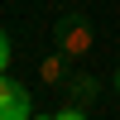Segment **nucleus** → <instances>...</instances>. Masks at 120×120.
Segmentation results:
<instances>
[{"label":"nucleus","mask_w":120,"mask_h":120,"mask_svg":"<svg viewBox=\"0 0 120 120\" xmlns=\"http://www.w3.org/2000/svg\"><path fill=\"white\" fill-rule=\"evenodd\" d=\"M53 120H86V115H82V111H77V106H63V111H58Z\"/></svg>","instance_id":"20e7f679"},{"label":"nucleus","mask_w":120,"mask_h":120,"mask_svg":"<svg viewBox=\"0 0 120 120\" xmlns=\"http://www.w3.org/2000/svg\"><path fill=\"white\" fill-rule=\"evenodd\" d=\"M115 91H120V67H115Z\"/></svg>","instance_id":"39448f33"},{"label":"nucleus","mask_w":120,"mask_h":120,"mask_svg":"<svg viewBox=\"0 0 120 120\" xmlns=\"http://www.w3.org/2000/svg\"><path fill=\"white\" fill-rule=\"evenodd\" d=\"M58 48H63V53H86V48H91V29H86V19H63V24H58Z\"/></svg>","instance_id":"f03ea898"},{"label":"nucleus","mask_w":120,"mask_h":120,"mask_svg":"<svg viewBox=\"0 0 120 120\" xmlns=\"http://www.w3.org/2000/svg\"><path fill=\"white\" fill-rule=\"evenodd\" d=\"M5 63H10V38H5V29H0V77H5Z\"/></svg>","instance_id":"7ed1b4c3"},{"label":"nucleus","mask_w":120,"mask_h":120,"mask_svg":"<svg viewBox=\"0 0 120 120\" xmlns=\"http://www.w3.org/2000/svg\"><path fill=\"white\" fill-rule=\"evenodd\" d=\"M0 120H34V101L15 77H0Z\"/></svg>","instance_id":"f257e3e1"},{"label":"nucleus","mask_w":120,"mask_h":120,"mask_svg":"<svg viewBox=\"0 0 120 120\" xmlns=\"http://www.w3.org/2000/svg\"><path fill=\"white\" fill-rule=\"evenodd\" d=\"M34 120H53V115H34Z\"/></svg>","instance_id":"423d86ee"}]
</instances>
